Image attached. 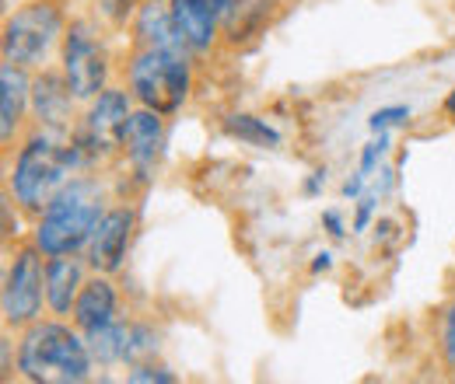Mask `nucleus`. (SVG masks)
<instances>
[{"label":"nucleus","instance_id":"1","mask_svg":"<svg viewBox=\"0 0 455 384\" xmlns=\"http://www.w3.org/2000/svg\"><path fill=\"white\" fill-rule=\"evenodd\" d=\"M18 371L28 381L77 384L92 371V349L63 325H32L18 349Z\"/></svg>","mask_w":455,"mask_h":384},{"label":"nucleus","instance_id":"2","mask_svg":"<svg viewBox=\"0 0 455 384\" xmlns=\"http://www.w3.org/2000/svg\"><path fill=\"white\" fill-rule=\"evenodd\" d=\"M102 220V192L92 182H70L46 207L43 223L36 231V245L46 255H74L84 241H92Z\"/></svg>","mask_w":455,"mask_h":384},{"label":"nucleus","instance_id":"3","mask_svg":"<svg viewBox=\"0 0 455 384\" xmlns=\"http://www.w3.org/2000/svg\"><path fill=\"white\" fill-rule=\"evenodd\" d=\"M81 151L77 147H67L60 144L57 133L50 137H32L21 154H18V165H14V196L21 207L28 210H46L57 192L67 185V175L70 168L77 165Z\"/></svg>","mask_w":455,"mask_h":384},{"label":"nucleus","instance_id":"4","mask_svg":"<svg viewBox=\"0 0 455 384\" xmlns=\"http://www.w3.org/2000/svg\"><path fill=\"white\" fill-rule=\"evenodd\" d=\"M133 95L155 112H175L189 95V63L179 50L144 46V53L130 63Z\"/></svg>","mask_w":455,"mask_h":384},{"label":"nucleus","instance_id":"5","mask_svg":"<svg viewBox=\"0 0 455 384\" xmlns=\"http://www.w3.org/2000/svg\"><path fill=\"white\" fill-rule=\"evenodd\" d=\"M60 35V11L53 4H28L4 25V59L14 67H36Z\"/></svg>","mask_w":455,"mask_h":384},{"label":"nucleus","instance_id":"6","mask_svg":"<svg viewBox=\"0 0 455 384\" xmlns=\"http://www.w3.org/2000/svg\"><path fill=\"white\" fill-rule=\"evenodd\" d=\"M106 53L88 25H70L67 46H63V77L77 98H95L106 88Z\"/></svg>","mask_w":455,"mask_h":384},{"label":"nucleus","instance_id":"7","mask_svg":"<svg viewBox=\"0 0 455 384\" xmlns=\"http://www.w3.org/2000/svg\"><path fill=\"white\" fill-rule=\"evenodd\" d=\"M43 308V263L36 252H18L4 283V322L25 325Z\"/></svg>","mask_w":455,"mask_h":384},{"label":"nucleus","instance_id":"8","mask_svg":"<svg viewBox=\"0 0 455 384\" xmlns=\"http://www.w3.org/2000/svg\"><path fill=\"white\" fill-rule=\"evenodd\" d=\"M130 102L123 91H102L95 98V106L84 119V147L99 158V154H109L123 144V133H126V122H130Z\"/></svg>","mask_w":455,"mask_h":384},{"label":"nucleus","instance_id":"9","mask_svg":"<svg viewBox=\"0 0 455 384\" xmlns=\"http://www.w3.org/2000/svg\"><path fill=\"white\" fill-rule=\"evenodd\" d=\"M130 231H133V217L130 210H109L102 214L95 234H92V266L99 273H116L126 259V245H130Z\"/></svg>","mask_w":455,"mask_h":384},{"label":"nucleus","instance_id":"10","mask_svg":"<svg viewBox=\"0 0 455 384\" xmlns=\"http://www.w3.org/2000/svg\"><path fill=\"white\" fill-rule=\"evenodd\" d=\"M74 91L67 84V77H57V74H43L32 88V106H36V115L43 119V126L50 133L63 137L70 129V112H74Z\"/></svg>","mask_w":455,"mask_h":384},{"label":"nucleus","instance_id":"11","mask_svg":"<svg viewBox=\"0 0 455 384\" xmlns=\"http://www.w3.org/2000/svg\"><path fill=\"white\" fill-rule=\"evenodd\" d=\"M172 21L179 28V35L186 39L189 50L204 53L211 50L214 39V25H218V0H172Z\"/></svg>","mask_w":455,"mask_h":384},{"label":"nucleus","instance_id":"12","mask_svg":"<svg viewBox=\"0 0 455 384\" xmlns=\"http://www.w3.org/2000/svg\"><path fill=\"white\" fill-rule=\"evenodd\" d=\"M123 147H126V158L133 161V168L148 175L155 158H158V147H162V119H158V112H133L130 122H126V133H123Z\"/></svg>","mask_w":455,"mask_h":384},{"label":"nucleus","instance_id":"13","mask_svg":"<svg viewBox=\"0 0 455 384\" xmlns=\"http://www.w3.org/2000/svg\"><path fill=\"white\" fill-rule=\"evenodd\" d=\"M116 315V290L109 279H92L74 301V322L84 332H95L109 325Z\"/></svg>","mask_w":455,"mask_h":384},{"label":"nucleus","instance_id":"14","mask_svg":"<svg viewBox=\"0 0 455 384\" xmlns=\"http://www.w3.org/2000/svg\"><path fill=\"white\" fill-rule=\"evenodd\" d=\"M28 95L32 91H28V77L21 74V67L4 63V70H0V133H4V140H11V133L18 129Z\"/></svg>","mask_w":455,"mask_h":384},{"label":"nucleus","instance_id":"15","mask_svg":"<svg viewBox=\"0 0 455 384\" xmlns=\"http://www.w3.org/2000/svg\"><path fill=\"white\" fill-rule=\"evenodd\" d=\"M77 286H81V266L74 255H53V263L46 266V301L50 308L67 315L70 304L77 301Z\"/></svg>","mask_w":455,"mask_h":384},{"label":"nucleus","instance_id":"16","mask_svg":"<svg viewBox=\"0 0 455 384\" xmlns=\"http://www.w3.org/2000/svg\"><path fill=\"white\" fill-rule=\"evenodd\" d=\"M137 35H140V43H144V46L179 50V53H186V50H189V46H186V39L179 35L175 21H172V11L158 7V4L140 7V14H137Z\"/></svg>","mask_w":455,"mask_h":384},{"label":"nucleus","instance_id":"17","mask_svg":"<svg viewBox=\"0 0 455 384\" xmlns=\"http://www.w3.org/2000/svg\"><path fill=\"white\" fill-rule=\"evenodd\" d=\"M88 349H92V360L99 364H119L123 353H126V325H102V329L88 332Z\"/></svg>","mask_w":455,"mask_h":384},{"label":"nucleus","instance_id":"18","mask_svg":"<svg viewBox=\"0 0 455 384\" xmlns=\"http://www.w3.org/2000/svg\"><path fill=\"white\" fill-rule=\"evenodd\" d=\"M225 129L231 137H238L245 144H256V147H277L281 144V133L274 126H267L263 119H256V115H228Z\"/></svg>","mask_w":455,"mask_h":384},{"label":"nucleus","instance_id":"19","mask_svg":"<svg viewBox=\"0 0 455 384\" xmlns=\"http://www.w3.org/2000/svg\"><path fill=\"white\" fill-rule=\"evenodd\" d=\"M158 353V335L148 329V325H126V353H123V360L126 364H144V360H151Z\"/></svg>","mask_w":455,"mask_h":384},{"label":"nucleus","instance_id":"20","mask_svg":"<svg viewBox=\"0 0 455 384\" xmlns=\"http://www.w3.org/2000/svg\"><path fill=\"white\" fill-rule=\"evenodd\" d=\"M406 119H410V109H406V106H393V109H379L368 122H371L375 133H382V129L399 126V122H406Z\"/></svg>","mask_w":455,"mask_h":384},{"label":"nucleus","instance_id":"21","mask_svg":"<svg viewBox=\"0 0 455 384\" xmlns=\"http://www.w3.org/2000/svg\"><path fill=\"white\" fill-rule=\"evenodd\" d=\"M130 381H133V384H151V381L172 384V381H175V374H169L165 367H148V364H137V367L130 371Z\"/></svg>","mask_w":455,"mask_h":384},{"label":"nucleus","instance_id":"22","mask_svg":"<svg viewBox=\"0 0 455 384\" xmlns=\"http://www.w3.org/2000/svg\"><path fill=\"white\" fill-rule=\"evenodd\" d=\"M386 151H389V133L382 129V137H379L375 144H368V147H364V158H361V171H364V175H371V171H375V165H379V158H382Z\"/></svg>","mask_w":455,"mask_h":384},{"label":"nucleus","instance_id":"23","mask_svg":"<svg viewBox=\"0 0 455 384\" xmlns=\"http://www.w3.org/2000/svg\"><path fill=\"white\" fill-rule=\"evenodd\" d=\"M375 203H379V196H364V200H361V207H357V217H354V231H364V227H368V220H371V210H375Z\"/></svg>","mask_w":455,"mask_h":384},{"label":"nucleus","instance_id":"24","mask_svg":"<svg viewBox=\"0 0 455 384\" xmlns=\"http://www.w3.org/2000/svg\"><path fill=\"white\" fill-rule=\"evenodd\" d=\"M445 357H449V364L455 367V304L452 311L445 315Z\"/></svg>","mask_w":455,"mask_h":384},{"label":"nucleus","instance_id":"25","mask_svg":"<svg viewBox=\"0 0 455 384\" xmlns=\"http://www.w3.org/2000/svg\"><path fill=\"white\" fill-rule=\"evenodd\" d=\"M102 7H106V14H109L113 21H123V18L130 14V7H133V0H102Z\"/></svg>","mask_w":455,"mask_h":384},{"label":"nucleus","instance_id":"26","mask_svg":"<svg viewBox=\"0 0 455 384\" xmlns=\"http://www.w3.org/2000/svg\"><path fill=\"white\" fill-rule=\"evenodd\" d=\"M364 178H368V175H364V171H357V175H354V178H350V182L343 185V196H350V200H354V196L361 192V185H364Z\"/></svg>","mask_w":455,"mask_h":384},{"label":"nucleus","instance_id":"27","mask_svg":"<svg viewBox=\"0 0 455 384\" xmlns=\"http://www.w3.org/2000/svg\"><path fill=\"white\" fill-rule=\"evenodd\" d=\"M323 220H326V227H330V234H333V238H343V220H340V214H333V210H330V214H323Z\"/></svg>","mask_w":455,"mask_h":384},{"label":"nucleus","instance_id":"28","mask_svg":"<svg viewBox=\"0 0 455 384\" xmlns=\"http://www.w3.org/2000/svg\"><path fill=\"white\" fill-rule=\"evenodd\" d=\"M330 263H333V255H330V252H319V255H315V263H312V270H315V273H323V270H330Z\"/></svg>","mask_w":455,"mask_h":384},{"label":"nucleus","instance_id":"29","mask_svg":"<svg viewBox=\"0 0 455 384\" xmlns=\"http://www.w3.org/2000/svg\"><path fill=\"white\" fill-rule=\"evenodd\" d=\"M445 109H449V112H452V115H455V91H452V95H449V102H445Z\"/></svg>","mask_w":455,"mask_h":384}]
</instances>
